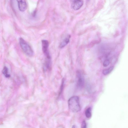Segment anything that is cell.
Masks as SVG:
<instances>
[{
  "label": "cell",
  "instance_id": "cell-5",
  "mask_svg": "<svg viewBox=\"0 0 128 128\" xmlns=\"http://www.w3.org/2000/svg\"><path fill=\"white\" fill-rule=\"evenodd\" d=\"M83 1L82 0H76L72 2L71 7L74 10L79 9L82 6Z\"/></svg>",
  "mask_w": 128,
  "mask_h": 128
},
{
  "label": "cell",
  "instance_id": "cell-7",
  "mask_svg": "<svg viewBox=\"0 0 128 128\" xmlns=\"http://www.w3.org/2000/svg\"><path fill=\"white\" fill-rule=\"evenodd\" d=\"M51 58H46L43 66V69L44 71L50 69L51 66Z\"/></svg>",
  "mask_w": 128,
  "mask_h": 128
},
{
  "label": "cell",
  "instance_id": "cell-11",
  "mask_svg": "<svg viewBox=\"0 0 128 128\" xmlns=\"http://www.w3.org/2000/svg\"><path fill=\"white\" fill-rule=\"evenodd\" d=\"M113 66H111L108 69H104L102 71V73L104 75H106L110 73L113 69Z\"/></svg>",
  "mask_w": 128,
  "mask_h": 128
},
{
  "label": "cell",
  "instance_id": "cell-1",
  "mask_svg": "<svg viewBox=\"0 0 128 128\" xmlns=\"http://www.w3.org/2000/svg\"><path fill=\"white\" fill-rule=\"evenodd\" d=\"M69 110L74 113L78 112L81 110L79 97L77 96L71 97L68 101Z\"/></svg>",
  "mask_w": 128,
  "mask_h": 128
},
{
  "label": "cell",
  "instance_id": "cell-13",
  "mask_svg": "<svg viewBox=\"0 0 128 128\" xmlns=\"http://www.w3.org/2000/svg\"><path fill=\"white\" fill-rule=\"evenodd\" d=\"M81 128H86V121L83 120L82 123Z\"/></svg>",
  "mask_w": 128,
  "mask_h": 128
},
{
  "label": "cell",
  "instance_id": "cell-14",
  "mask_svg": "<svg viewBox=\"0 0 128 128\" xmlns=\"http://www.w3.org/2000/svg\"><path fill=\"white\" fill-rule=\"evenodd\" d=\"M76 0H70L72 2H73V1H75Z\"/></svg>",
  "mask_w": 128,
  "mask_h": 128
},
{
  "label": "cell",
  "instance_id": "cell-6",
  "mask_svg": "<svg viewBox=\"0 0 128 128\" xmlns=\"http://www.w3.org/2000/svg\"><path fill=\"white\" fill-rule=\"evenodd\" d=\"M18 3V8L20 11H24L26 10L27 5L25 0H16Z\"/></svg>",
  "mask_w": 128,
  "mask_h": 128
},
{
  "label": "cell",
  "instance_id": "cell-8",
  "mask_svg": "<svg viewBox=\"0 0 128 128\" xmlns=\"http://www.w3.org/2000/svg\"><path fill=\"white\" fill-rule=\"evenodd\" d=\"M70 38V36L69 35L64 39L60 44V48H62L65 46L69 43Z\"/></svg>",
  "mask_w": 128,
  "mask_h": 128
},
{
  "label": "cell",
  "instance_id": "cell-10",
  "mask_svg": "<svg viewBox=\"0 0 128 128\" xmlns=\"http://www.w3.org/2000/svg\"><path fill=\"white\" fill-rule=\"evenodd\" d=\"M2 72L5 76L6 78H8L10 77V75L8 74V69L5 66L4 67Z\"/></svg>",
  "mask_w": 128,
  "mask_h": 128
},
{
  "label": "cell",
  "instance_id": "cell-4",
  "mask_svg": "<svg viewBox=\"0 0 128 128\" xmlns=\"http://www.w3.org/2000/svg\"><path fill=\"white\" fill-rule=\"evenodd\" d=\"M42 42L43 52L46 57H50V56L48 50V48L49 46L48 42L46 40H42Z\"/></svg>",
  "mask_w": 128,
  "mask_h": 128
},
{
  "label": "cell",
  "instance_id": "cell-12",
  "mask_svg": "<svg viewBox=\"0 0 128 128\" xmlns=\"http://www.w3.org/2000/svg\"><path fill=\"white\" fill-rule=\"evenodd\" d=\"M110 64V61L108 60H105L103 64V66L104 67L108 66Z\"/></svg>",
  "mask_w": 128,
  "mask_h": 128
},
{
  "label": "cell",
  "instance_id": "cell-2",
  "mask_svg": "<svg viewBox=\"0 0 128 128\" xmlns=\"http://www.w3.org/2000/svg\"><path fill=\"white\" fill-rule=\"evenodd\" d=\"M20 46L24 52L28 56H32L33 54V50L28 44L22 38L19 39Z\"/></svg>",
  "mask_w": 128,
  "mask_h": 128
},
{
  "label": "cell",
  "instance_id": "cell-9",
  "mask_svg": "<svg viewBox=\"0 0 128 128\" xmlns=\"http://www.w3.org/2000/svg\"><path fill=\"white\" fill-rule=\"evenodd\" d=\"M85 115L86 117L88 118H90L92 116L91 108L89 107L87 108L85 112Z\"/></svg>",
  "mask_w": 128,
  "mask_h": 128
},
{
  "label": "cell",
  "instance_id": "cell-3",
  "mask_svg": "<svg viewBox=\"0 0 128 128\" xmlns=\"http://www.w3.org/2000/svg\"><path fill=\"white\" fill-rule=\"evenodd\" d=\"M77 81L76 84L77 87L80 88H82L84 83V77L80 70H78L76 72Z\"/></svg>",
  "mask_w": 128,
  "mask_h": 128
}]
</instances>
